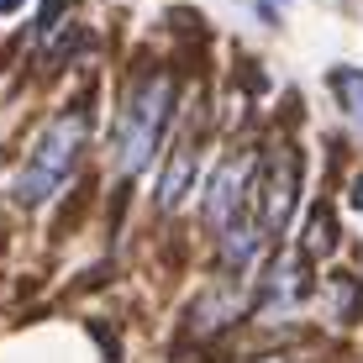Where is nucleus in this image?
<instances>
[{
	"label": "nucleus",
	"mask_w": 363,
	"mask_h": 363,
	"mask_svg": "<svg viewBox=\"0 0 363 363\" xmlns=\"http://www.w3.org/2000/svg\"><path fill=\"white\" fill-rule=\"evenodd\" d=\"M264 200H258V227H264V237L284 232L295 216V195H300V153L295 147H279V153L264 164V190H258Z\"/></svg>",
	"instance_id": "3"
},
{
	"label": "nucleus",
	"mask_w": 363,
	"mask_h": 363,
	"mask_svg": "<svg viewBox=\"0 0 363 363\" xmlns=\"http://www.w3.org/2000/svg\"><path fill=\"white\" fill-rule=\"evenodd\" d=\"M258 247H264V227H258L253 216H232V221H221V258H227V264L247 269Z\"/></svg>",
	"instance_id": "6"
},
{
	"label": "nucleus",
	"mask_w": 363,
	"mask_h": 363,
	"mask_svg": "<svg viewBox=\"0 0 363 363\" xmlns=\"http://www.w3.org/2000/svg\"><path fill=\"white\" fill-rule=\"evenodd\" d=\"M353 211H363V179L353 184Z\"/></svg>",
	"instance_id": "11"
},
{
	"label": "nucleus",
	"mask_w": 363,
	"mask_h": 363,
	"mask_svg": "<svg viewBox=\"0 0 363 363\" xmlns=\"http://www.w3.org/2000/svg\"><path fill=\"white\" fill-rule=\"evenodd\" d=\"M332 90L342 100V111L363 127V69H332Z\"/></svg>",
	"instance_id": "8"
},
{
	"label": "nucleus",
	"mask_w": 363,
	"mask_h": 363,
	"mask_svg": "<svg viewBox=\"0 0 363 363\" xmlns=\"http://www.w3.org/2000/svg\"><path fill=\"white\" fill-rule=\"evenodd\" d=\"M247 179H253V158H227V164L216 169V179H211V190H206V221L211 227H221V221L237 216Z\"/></svg>",
	"instance_id": "4"
},
{
	"label": "nucleus",
	"mask_w": 363,
	"mask_h": 363,
	"mask_svg": "<svg viewBox=\"0 0 363 363\" xmlns=\"http://www.w3.org/2000/svg\"><path fill=\"white\" fill-rule=\"evenodd\" d=\"M306 295V269H300V258H274V269H269V284H264V300L274 306V300H300Z\"/></svg>",
	"instance_id": "7"
},
{
	"label": "nucleus",
	"mask_w": 363,
	"mask_h": 363,
	"mask_svg": "<svg viewBox=\"0 0 363 363\" xmlns=\"http://www.w3.org/2000/svg\"><path fill=\"white\" fill-rule=\"evenodd\" d=\"M58 11H64V0H43V16H37V32H53Z\"/></svg>",
	"instance_id": "10"
},
{
	"label": "nucleus",
	"mask_w": 363,
	"mask_h": 363,
	"mask_svg": "<svg viewBox=\"0 0 363 363\" xmlns=\"http://www.w3.org/2000/svg\"><path fill=\"white\" fill-rule=\"evenodd\" d=\"M169 111H174V79H169V74H153V79H143L127 95L121 121H116V164H121V174L147 169V158H153V147H158V132H164Z\"/></svg>",
	"instance_id": "2"
},
{
	"label": "nucleus",
	"mask_w": 363,
	"mask_h": 363,
	"mask_svg": "<svg viewBox=\"0 0 363 363\" xmlns=\"http://www.w3.org/2000/svg\"><path fill=\"white\" fill-rule=\"evenodd\" d=\"M190 184H195V137H184V143L174 147L169 169H164V184H158V206L174 211L184 195H190Z\"/></svg>",
	"instance_id": "5"
},
{
	"label": "nucleus",
	"mask_w": 363,
	"mask_h": 363,
	"mask_svg": "<svg viewBox=\"0 0 363 363\" xmlns=\"http://www.w3.org/2000/svg\"><path fill=\"white\" fill-rule=\"evenodd\" d=\"M84 132H90V106H74V111H64L53 127L37 137L27 169L16 174V184H11L16 206H43V200L69 179L74 158H79V147H84Z\"/></svg>",
	"instance_id": "1"
},
{
	"label": "nucleus",
	"mask_w": 363,
	"mask_h": 363,
	"mask_svg": "<svg viewBox=\"0 0 363 363\" xmlns=\"http://www.w3.org/2000/svg\"><path fill=\"white\" fill-rule=\"evenodd\" d=\"M21 6V0H0V16H6V11H16Z\"/></svg>",
	"instance_id": "12"
},
{
	"label": "nucleus",
	"mask_w": 363,
	"mask_h": 363,
	"mask_svg": "<svg viewBox=\"0 0 363 363\" xmlns=\"http://www.w3.org/2000/svg\"><path fill=\"white\" fill-rule=\"evenodd\" d=\"M332 247H337V221L327 206H316L306 221V253H332Z\"/></svg>",
	"instance_id": "9"
}]
</instances>
